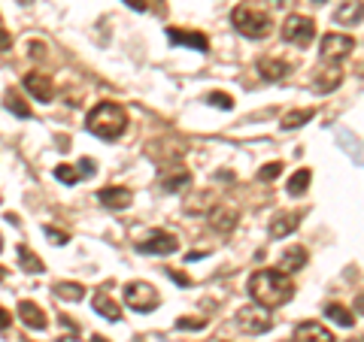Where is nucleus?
<instances>
[{"instance_id": "6ab92c4d", "label": "nucleus", "mask_w": 364, "mask_h": 342, "mask_svg": "<svg viewBox=\"0 0 364 342\" xmlns=\"http://www.w3.org/2000/svg\"><path fill=\"white\" fill-rule=\"evenodd\" d=\"M210 224H213L219 233L234 231V227H237V212H234V209H228V206L213 209V212H210Z\"/></svg>"}, {"instance_id": "4c0bfd02", "label": "nucleus", "mask_w": 364, "mask_h": 342, "mask_svg": "<svg viewBox=\"0 0 364 342\" xmlns=\"http://www.w3.org/2000/svg\"><path fill=\"white\" fill-rule=\"evenodd\" d=\"M91 342H107V339H104V336H95V339H91Z\"/></svg>"}, {"instance_id": "473e14b6", "label": "nucleus", "mask_w": 364, "mask_h": 342, "mask_svg": "<svg viewBox=\"0 0 364 342\" xmlns=\"http://www.w3.org/2000/svg\"><path fill=\"white\" fill-rule=\"evenodd\" d=\"M9 49H13V37L0 28V52H9Z\"/></svg>"}, {"instance_id": "c85d7f7f", "label": "nucleus", "mask_w": 364, "mask_h": 342, "mask_svg": "<svg viewBox=\"0 0 364 342\" xmlns=\"http://www.w3.org/2000/svg\"><path fill=\"white\" fill-rule=\"evenodd\" d=\"M207 104L219 106V109H231V106H234V100L228 97V94H222V91H213V94H207Z\"/></svg>"}, {"instance_id": "f8f14e48", "label": "nucleus", "mask_w": 364, "mask_h": 342, "mask_svg": "<svg viewBox=\"0 0 364 342\" xmlns=\"http://www.w3.org/2000/svg\"><path fill=\"white\" fill-rule=\"evenodd\" d=\"M167 37H170V43L188 45V49H195V52H207L210 49V40L203 37V33H198V31H176V28H170Z\"/></svg>"}, {"instance_id": "cd10ccee", "label": "nucleus", "mask_w": 364, "mask_h": 342, "mask_svg": "<svg viewBox=\"0 0 364 342\" xmlns=\"http://www.w3.org/2000/svg\"><path fill=\"white\" fill-rule=\"evenodd\" d=\"M55 176H58V182H64V185H76V182L82 179L79 167H70V164H61L58 170H55Z\"/></svg>"}, {"instance_id": "f257e3e1", "label": "nucleus", "mask_w": 364, "mask_h": 342, "mask_svg": "<svg viewBox=\"0 0 364 342\" xmlns=\"http://www.w3.org/2000/svg\"><path fill=\"white\" fill-rule=\"evenodd\" d=\"M249 294L258 306H282L294 297V282L286 270H258L252 279H249Z\"/></svg>"}, {"instance_id": "c756f323", "label": "nucleus", "mask_w": 364, "mask_h": 342, "mask_svg": "<svg viewBox=\"0 0 364 342\" xmlns=\"http://www.w3.org/2000/svg\"><path fill=\"white\" fill-rule=\"evenodd\" d=\"M282 173V164H277V161H273V164H264V167H261V173H258V179H264V182H270V179H277Z\"/></svg>"}, {"instance_id": "ea45409f", "label": "nucleus", "mask_w": 364, "mask_h": 342, "mask_svg": "<svg viewBox=\"0 0 364 342\" xmlns=\"http://www.w3.org/2000/svg\"><path fill=\"white\" fill-rule=\"evenodd\" d=\"M349 342H364V336H361V339H349Z\"/></svg>"}, {"instance_id": "1a4fd4ad", "label": "nucleus", "mask_w": 364, "mask_h": 342, "mask_svg": "<svg viewBox=\"0 0 364 342\" xmlns=\"http://www.w3.org/2000/svg\"><path fill=\"white\" fill-rule=\"evenodd\" d=\"M25 88L31 91V97L40 100V104H52V100H55V85H52V79L43 76V73H28V76H25Z\"/></svg>"}, {"instance_id": "79ce46f5", "label": "nucleus", "mask_w": 364, "mask_h": 342, "mask_svg": "<svg viewBox=\"0 0 364 342\" xmlns=\"http://www.w3.org/2000/svg\"><path fill=\"white\" fill-rule=\"evenodd\" d=\"M0 248H4V236H0Z\"/></svg>"}, {"instance_id": "72a5a7b5", "label": "nucleus", "mask_w": 364, "mask_h": 342, "mask_svg": "<svg viewBox=\"0 0 364 342\" xmlns=\"http://www.w3.org/2000/svg\"><path fill=\"white\" fill-rule=\"evenodd\" d=\"M9 324H13V315H9L6 309H0V330H6Z\"/></svg>"}, {"instance_id": "a878e982", "label": "nucleus", "mask_w": 364, "mask_h": 342, "mask_svg": "<svg viewBox=\"0 0 364 342\" xmlns=\"http://www.w3.org/2000/svg\"><path fill=\"white\" fill-rule=\"evenodd\" d=\"M310 179H313L310 170H298V173L289 179V194H291V197H301V194L310 188Z\"/></svg>"}, {"instance_id": "412c9836", "label": "nucleus", "mask_w": 364, "mask_h": 342, "mask_svg": "<svg viewBox=\"0 0 364 342\" xmlns=\"http://www.w3.org/2000/svg\"><path fill=\"white\" fill-rule=\"evenodd\" d=\"M340 82H343V73H340L337 70V67H331V70H322V73H316V91H322V94H325V91H334Z\"/></svg>"}, {"instance_id": "393cba45", "label": "nucleus", "mask_w": 364, "mask_h": 342, "mask_svg": "<svg viewBox=\"0 0 364 342\" xmlns=\"http://www.w3.org/2000/svg\"><path fill=\"white\" fill-rule=\"evenodd\" d=\"M313 116H316L313 109H294V112H289V116L279 121V128H282V131H294V128H301V124L310 121Z\"/></svg>"}, {"instance_id": "b1692460", "label": "nucleus", "mask_w": 364, "mask_h": 342, "mask_svg": "<svg viewBox=\"0 0 364 342\" xmlns=\"http://www.w3.org/2000/svg\"><path fill=\"white\" fill-rule=\"evenodd\" d=\"M325 315L331 318V321H337L340 327H352V321H355V315H352L346 306H340V303H328L325 306Z\"/></svg>"}, {"instance_id": "ddd939ff", "label": "nucleus", "mask_w": 364, "mask_h": 342, "mask_svg": "<svg viewBox=\"0 0 364 342\" xmlns=\"http://www.w3.org/2000/svg\"><path fill=\"white\" fill-rule=\"evenodd\" d=\"M361 18H364V4L361 0H343V4L334 9L337 25H358Z\"/></svg>"}, {"instance_id": "2eb2a0df", "label": "nucleus", "mask_w": 364, "mask_h": 342, "mask_svg": "<svg viewBox=\"0 0 364 342\" xmlns=\"http://www.w3.org/2000/svg\"><path fill=\"white\" fill-rule=\"evenodd\" d=\"M107 291H109V288H100L95 297H91V306H95V312H97V315L109 318V321H119V318H122V309H119V303L112 300Z\"/></svg>"}, {"instance_id": "f704fd0d", "label": "nucleus", "mask_w": 364, "mask_h": 342, "mask_svg": "<svg viewBox=\"0 0 364 342\" xmlns=\"http://www.w3.org/2000/svg\"><path fill=\"white\" fill-rule=\"evenodd\" d=\"M124 4H128V6H134L136 13H143V9H146V0H124Z\"/></svg>"}, {"instance_id": "7ed1b4c3", "label": "nucleus", "mask_w": 364, "mask_h": 342, "mask_svg": "<svg viewBox=\"0 0 364 342\" xmlns=\"http://www.w3.org/2000/svg\"><path fill=\"white\" fill-rule=\"evenodd\" d=\"M231 25L237 28V33H243L249 40H264L273 31V18L255 4H240L231 13Z\"/></svg>"}, {"instance_id": "9d476101", "label": "nucleus", "mask_w": 364, "mask_h": 342, "mask_svg": "<svg viewBox=\"0 0 364 342\" xmlns=\"http://www.w3.org/2000/svg\"><path fill=\"white\" fill-rule=\"evenodd\" d=\"M294 342H334V336L325 324L304 321V324H298V330H294Z\"/></svg>"}, {"instance_id": "7c9ffc66", "label": "nucleus", "mask_w": 364, "mask_h": 342, "mask_svg": "<svg viewBox=\"0 0 364 342\" xmlns=\"http://www.w3.org/2000/svg\"><path fill=\"white\" fill-rule=\"evenodd\" d=\"M97 164L95 161H91V158H82V161H79V173H82L85 179H91V176H95L97 173V170H95Z\"/></svg>"}, {"instance_id": "9b49d317", "label": "nucleus", "mask_w": 364, "mask_h": 342, "mask_svg": "<svg viewBox=\"0 0 364 342\" xmlns=\"http://www.w3.org/2000/svg\"><path fill=\"white\" fill-rule=\"evenodd\" d=\"M16 312H18V321L25 327H31V330H46V324H49V318L43 315V309L37 303H31V300H21Z\"/></svg>"}, {"instance_id": "423d86ee", "label": "nucleus", "mask_w": 364, "mask_h": 342, "mask_svg": "<svg viewBox=\"0 0 364 342\" xmlns=\"http://www.w3.org/2000/svg\"><path fill=\"white\" fill-rule=\"evenodd\" d=\"M316 37V21L310 16H289L282 25V40L291 45H310Z\"/></svg>"}, {"instance_id": "e433bc0d", "label": "nucleus", "mask_w": 364, "mask_h": 342, "mask_svg": "<svg viewBox=\"0 0 364 342\" xmlns=\"http://www.w3.org/2000/svg\"><path fill=\"white\" fill-rule=\"evenodd\" d=\"M203 321H186V318H179V321H176V327H200Z\"/></svg>"}, {"instance_id": "0eeeda50", "label": "nucleus", "mask_w": 364, "mask_h": 342, "mask_svg": "<svg viewBox=\"0 0 364 342\" xmlns=\"http://www.w3.org/2000/svg\"><path fill=\"white\" fill-rule=\"evenodd\" d=\"M352 49H355V40L352 37H346V33H328L322 40V49H318V58L325 64H340L349 58Z\"/></svg>"}, {"instance_id": "4be33fe9", "label": "nucleus", "mask_w": 364, "mask_h": 342, "mask_svg": "<svg viewBox=\"0 0 364 342\" xmlns=\"http://www.w3.org/2000/svg\"><path fill=\"white\" fill-rule=\"evenodd\" d=\"M82 291L85 288H82V285H76V282H58V285H55V297L67 300V303H79V300L85 297Z\"/></svg>"}, {"instance_id": "aec40b11", "label": "nucleus", "mask_w": 364, "mask_h": 342, "mask_svg": "<svg viewBox=\"0 0 364 342\" xmlns=\"http://www.w3.org/2000/svg\"><path fill=\"white\" fill-rule=\"evenodd\" d=\"M304 264H306V252L301 246H291V248H286V255H282V260H279V267L289 272H298V270H304Z\"/></svg>"}, {"instance_id": "a211bd4d", "label": "nucleus", "mask_w": 364, "mask_h": 342, "mask_svg": "<svg viewBox=\"0 0 364 342\" xmlns=\"http://www.w3.org/2000/svg\"><path fill=\"white\" fill-rule=\"evenodd\" d=\"M258 73L264 76L267 82H279V79L289 76V64L277 61V58H264V61H258Z\"/></svg>"}, {"instance_id": "58836bf2", "label": "nucleus", "mask_w": 364, "mask_h": 342, "mask_svg": "<svg viewBox=\"0 0 364 342\" xmlns=\"http://www.w3.org/2000/svg\"><path fill=\"white\" fill-rule=\"evenodd\" d=\"M4 276H6V270H4V267H0V279H4Z\"/></svg>"}, {"instance_id": "c9c22d12", "label": "nucleus", "mask_w": 364, "mask_h": 342, "mask_svg": "<svg viewBox=\"0 0 364 342\" xmlns=\"http://www.w3.org/2000/svg\"><path fill=\"white\" fill-rule=\"evenodd\" d=\"M294 4V0H270V6H277V9H289Z\"/></svg>"}, {"instance_id": "4468645a", "label": "nucleus", "mask_w": 364, "mask_h": 342, "mask_svg": "<svg viewBox=\"0 0 364 342\" xmlns=\"http://www.w3.org/2000/svg\"><path fill=\"white\" fill-rule=\"evenodd\" d=\"M97 200L104 203L107 209H128L131 200H134V194L128 188H104L97 194Z\"/></svg>"}, {"instance_id": "f03ea898", "label": "nucleus", "mask_w": 364, "mask_h": 342, "mask_svg": "<svg viewBox=\"0 0 364 342\" xmlns=\"http://www.w3.org/2000/svg\"><path fill=\"white\" fill-rule=\"evenodd\" d=\"M88 131L100 136V140H119V136L128 131V112H124L119 104H97L88 112Z\"/></svg>"}, {"instance_id": "5701e85b", "label": "nucleus", "mask_w": 364, "mask_h": 342, "mask_svg": "<svg viewBox=\"0 0 364 342\" xmlns=\"http://www.w3.org/2000/svg\"><path fill=\"white\" fill-rule=\"evenodd\" d=\"M18 267L25 270V272H43V270H46V267H43V260L33 255L28 246H18Z\"/></svg>"}, {"instance_id": "bb28decb", "label": "nucleus", "mask_w": 364, "mask_h": 342, "mask_svg": "<svg viewBox=\"0 0 364 342\" xmlns=\"http://www.w3.org/2000/svg\"><path fill=\"white\" fill-rule=\"evenodd\" d=\"M6 109H9V112H16L18 118H31V106L16 94V91H9V94H6Z\"/></svg>"}, {"instance_id": "f3484780", "label": "nucleus", "mask_w": 364, "mask_h": 342, "mask_svg": "<svg viewBox=\"0 0 364 342\" xmlns=\"http://www.w3.org/2000/svg\"><path fill=\"white\" fill-rule=\"evenodd\" d=\"M191 182V176H188V170L186 167H173L170 173H164L161 176V188L167 191V194H179L182 188H186Z\"/></svg>"}, {"instance_id": "a19ab883", "label": "nucleus", "mask_w": 364, "mask_h": 342, "mask_svg": "<svg viewBox=\"0 0 364 342\" xmlns=\"http://www.w3.org/2000/svg\"><path fill=\"white\" fill-rule=\"evenodd\" d=\"M313 4H325V0H313Z\"/></svg>"}, {"instance_id": "39448f33", "label": "nucleus", "mask_w": 364, "mask_h": 342, "mask_svg": "<svg viewBox=\"0 0 364 342\" xmlns=\"http://www.w3.org/2000/svg\"><path fill=\"white\" fill-rule=\"evenodd\" d=\"M270 312H267V306H243L240 312H237V327L243 330V333L249 336H258V333H267L270 330Z\"/></svg>"}, {"instance_id": "2f4dec72", "label": "nucleus", "mask_w": 364, "mask_h": 342, "mask_svg": "<svg viewBox=\"0 0 364 342\" xmlns=\"http://www.w3.org/2000/svg\"><path fill=\"white\" fill-rule=\"evenodd\" d=\"M46 236H49L55 246H64V243H67V233H58L55 227H46Z\"/></svg>"}, {"instance_id": "20e7f679", "label": "nucleus", "mask_w": 364, "mask_h": 342, "mask_svg": "<svg viewBox=\"0 0 364 342\" xmlns=\"http://www.w3.org/2000/svg\"><path fill=\"white\" fill-rule=\"evenodd\" d=\"M124 303H128L134 312H152V309H158L161 297H158V291L149 282H128L124 285Z\"/></svg>"}, {"instance_id": "dca6fc26", "label": "nucleus", "mask_w": 364, "mask_h": 342, "mask_svg": "<svg viewBox=\"0 0 364 342\" xmlns=\"http://www.w3.org/2000/svg\"><path fill=\"white\" fill-rule=\"evenodd\" d=\"M298 224H301V215L298 212H282L277 215V219L270 221V236L273 239H282V236H289L298 231Z\"/></svg>"}, {"instance_id": "6e6552de", "label": "nucleus", "mask_w": 364, "mask_h": 342, "mask_svg": "<svg viewBox=\"0 0 364 342\" xmlns=\"http://www.w3.org/2000/svg\"><path fill=\"white\" fill-rule=\"evenodd\" d=\"M136 248H140L143 255H173L179 248V239L167 231H155V233L146 236L143 243H136Z\"/></svg>"}]
</instances>
